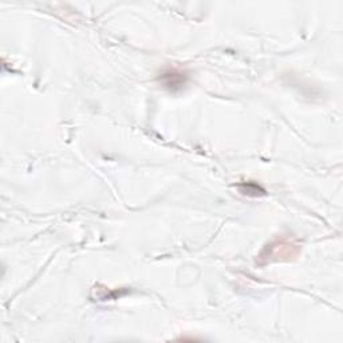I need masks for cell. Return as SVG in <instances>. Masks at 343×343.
I'll list each match as a JSON object with an SVG mask.
<instances>
[{"instance_id":"6da1fadb","label":"cell","mask_w":343,"mask_h":343,"mask_svg":"<svg viewBox=\"0 0 343 343\" xmlns=\"http://www.w3.org/2000/svg\"><path fill=\"white\" fill-rule=\"evenodd\" d=\"M172 75H173V77H171V74H169V73H165V74H163L164 85H165L167 87L174 88V87H181V86H184L185 78H186L184 74H181V73H177V71L172 70Z\"/></svg>"}]
</instances>
